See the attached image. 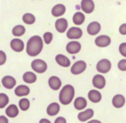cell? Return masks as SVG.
Returning <instances> with one entry per match:
<instances>
[{"mask_svg": "<svg viewBox=\"0 0 126 123\" xmlns=\"http://www.w3.org/2000/svg\"><path fill=\"white\" fill-rule=\"evenodd\" d=\"M2 84L5 88L8 89H12L16 84V81L13 77L6 75L2 79Z\"/></svg>", "mask_w": 126, "mask_h": 123, "instance_id": "13", "label": "cell"}, {"mask_svg": "<svg viewBox=\"0 0 126 123\" xmlns=\"http://www.w3.org/2000/svg\"><path fill=\"white\" fill-rule=\"evenodd\" d=\"M43 47L42 38L38 35L32 36L27 43L26 52L30 56H36L42 52Z\"/></svg>", "mask_w": 126, "mask_h": 123, "instance_id": "1", "label": "cell"}, {"mask_svg": "<svg viewBox=\"0 0 126 123\" xmlns=\"http://www.w3.org/2000/svg\"><path fill=\"white\" fill-rule=\"evenodd\" d=\"M23 80L26 83H33L37 80V75L32 72H27L23 75Z\"/></svg>", "mask_w": 126, "mask_h": 123, "instance_id": "25", "label": "cell"}, {"mask_svg": "<svg viewBox=\"0 0 126 123\" xmlns=\"http://www.w3.org/2000/svg\"><path fill=\"white\" fill-rule=\"evenodd\" d=\"M6 114L9 118H15L19 114V109L15 105H11L6 109Z\"/></svg>", "mask_w": 126, "mask_h": 123, "instance_id": "24", "label": "cell"}, {"mask_svg": "<svg viewBox=\"0 0 126 123\" xmlns=\"http://www.w3.org/2000/svg\"><path fill=\"white\" fill-rule=\"evenodd\" d=\"M118 68L122 71L126 70V59H122L118 63Z\"/></svg>", "mask_w": 126, "mask_h": 123, "instance_id": "32", "label": "cell"}, {"mask_svg": "<svg viewBox=\"0 0 126 123\" xmlns=\"http://www.w3.org/2000/svg\"><path fill=\"white\" fill-rule=\"evenodd\" d=\"M32 69L38 73H43L47 70V64L42 59H35L31 64Z\"/></svg>", "mask_w": 126, "mask_h": 123, "instance_id": "3", "label": "cell"}, {"mask_svg": "<svg viewBox=\"0 0 126 123\" xmlns=\"http://www.w3.org/2000/svg\"><path fill=\"white\" fill-rule=\"evenodd\" d=\"M111 68V63L108 59H103L98 61L96 64V69L101 73H107Z\"/></svg>", "mask_w": 126, "mask_h": 123, "instance_id": "4", "label": "cell"}, {"mask_svg": "<svg viewBox=\"0 0 126 123\" xmlns=\"http://www.w3.org/2000/svg\"><path fill=\"white\" fill-rule=\"evenodd\" d=\"M119 52L123 56L126 57V43H122L119 46Z\"/></svg>", "mask_w": 126, "mask_h": 123, "instance_id": "33", "label": "cell"}, {"mask_svg": "<svg viewBox=\"0 0 126 123\" xmlns=\"http://www.w3.org/2000/svg\"><path fill=\"white\" fill-rule=\"evenodd\" d=\"M125 98L122 95H116L113 97L112 100V105L117 108H120L123 106L125 104Z\"/></svg>", "mask_w": 126, "mask_h": 123, "instance_id": "20", "label": "cell"}, {"mask_svg": "<svg viewBox=\"0 0 126 123\" xmlns=\"http://www.w3.org/2000/svg\"><path fill=\"white\" fill-rule=\"evenodd\" d=\"M72 20H73L74 23L76 25H81V24H83L85 20L84 14L81 12H77L74 15Z\"/></svg>", "mask_w": 126, "mask_h": 123, "instance_id": "26", "label": "cell"}, {"mask_svg": "<svg viewBox=\"0 0 126 123\" xmlns=\"http://www.w3.org/2000/svg\"><path fill=\"white\" fill-rule=\"evenodd\" d=\"M81 7L83 12L90 14L94 10V4L92 0H83L81 2Z\"/></svg>", "mask_w": 126, "mask_h": 123, "instance_id": "11", "label": "cell"}, {"mask_svg": "<svg viewBox=\"0 0 126 123\" xmlns=\"http://www.w3.org/2000/svg\"><path fill=\"white\" fill-rule=\"evenodd\" d=\"M92 83L94 87L99 89H102L106 85V80L103 75L97 74L93 77Z\"/></svg>", "mask_w": 126, "mask_h": 123, "instance_id": "6", "label": "cell"}, {"mask_svg": "<svg viewBox=\"0 0 126 123\" xmlns=\"http://www.w3.org/2000/svg\"><path fill=\"white\" fill-rule=\"evenodd\" d=\"M53 34L51 32H46L43 35V38L44 41L47 44H49L53 40Z\"/></svg>", "mask_w": 126, "mask_h": 123, "instance_id": "31", "label": "cell"}, {"mask_svg": "<svg viewBox=\"0 0 126 123\" xmlns=\"http://www.w3.org/2000/svg\"><path fill=\"white\" fill-rule=\"evenodd\" d=\"M19 105L22 111H27L30 107V102L27 98H22L19 102Z\"/></svg>", "mask_w": 126, "mask_h": 123, "instance_id": "29", "label": "cell"}, {"mask_svg": "<svg viewBox=\"0 0 126 123\" xmlns=\"http://www.w3.org/2000/svg\"><path fill=\"white\" fill-rule=\"evenodd\" d=\"M56 61L59 65L63 67H69L71 65V61L68 58L63 54H58L56 56Z\"/></svg>", "mask_w": 126, "mask_h": 123, "instance_id": "18", "label": "cell"}, {"mask_svg": "<svg viewBox=\"0 0 126 123\" xmlns=\"http://www.w3.org/2000/svg\"><path fill=\"white\" fill-rule=\"evenodd\" d=\"M66 12V7L62 4H58L53 7L51 13L54 17H59L63 16Z\"/></svg>", "mask_w": 126, "mask_h": 123, "instance_id": "17", "label": "cell"}, {"mask_svg": "<svg viewBox=\"0 0 126 123\" xmlns=\"http://www.w3.org/2000/svg\"><path fill=\"white\" fill-rule=\"evenodd\" d=\"M75 91L73 86L71 85H66L64 86L59 93V101L63 105H67L73 100L74 97Z\"/></svg>", "mask_w": 126, "mask_h": 123, "instance_id": "2", "label": "cell"}, {"mask_svg": "<svg viewBox=\"0 0 126 123\" xmlns=\"http://www.w3.org/2000/svg\"><path fill=\"white\" fill-rule=\"evenodd\" d=\"M54 123H67L66 120L63 117H58L56 119Z\"/></svg>", "mask_w": 126, "mask_h": 123, "instance_id": "36", "label": "cell"}, {"mask_svg": "<svg viewBox=\"0 0 126 123\" xmlns=\"http://www.w3.org/2000/svg\"><path fill=\"white\" fill-rule=\"evenodd\" d=\"M119 32L122 35H126V24H124L119 27Z\"/></svg>", "mask_w": 126, "mask_h": 123, "instance_id": "35", "label": "cell"}, {"mask_svg": "<svg viewBox=\"0 0 126 123\" xmlns=\"http://www.w3.org/2000/svg\"><path fill=\"white\" fill-rule=\"evenodd\" d=\"M111 38L107 35H100L95 39V44L99 47H108L111 43Z\"/></svg>", "mask_w": 126, "mask_h": 123, "instance_id": "8", "label": "cell"}, {"mask_svg": "<svg viewBox=\"0 0 126 123\" xmlns=\"http://www.w3.org/2000/svg\"><path fill=\"white\" fill-rule=\"evenodd\" d=\"M82 29L79 27H71L67 32V36L69 39H78L82 36Z\"/></svg>", "mask_w": 126, "mask_h": 123, "instance_id": "7", "label": "cell"}, {"mask_svg": "<svg viewBox=\"0 0 126 123\" xmlns=\"http://www.w3.org/2000/svg\"><path fill=\"white\" fill-rule=\"evenodd\" d=\"M80 43L76 41L70 42L66 46V50L70 54H76L80 52Z\"/></svg>", "mask_w": 126, "mask_h": 123, "instance_id": "9", "label": "cell"}, {"mask_svg": "<svg viewBox=\"0 0 126 123\" xmlns=\"http://www.w3.org/2000/svg\"><path fill=\"white\" fill-rule=\"evenodd\" d=\"M39 123H51L50 122V121H49L48 119H45V118H43V119H42L40 121Z\"/></svg>", "mask_w": 126, "mask_h": 123, "instance_id": "38", "label": "cell"}, {"mask_svg": "<svg viewBox=\"0 0 126 123\" xmlns=\"http://www.w3.org/2000/svg\"><path fill=\"white\" fill-rule=\"evenodd\" d=\"M11 47L16 52H22L24 49V43L19 38H14L11 42Z\"/></svg>", "mask_w": 126, "mask_h": 123, "instance_id": "12", "label": "cell"}, {"mask_svg": "<svg viewBox=\"0 0 126 123\" xmlns=\"http://www.w3.org/2000/svg\"><path fill=\"white\" fill-rule=\"evenodd\" d=\"M55 27L58 32L64 33L68 27V22L64 18L58 19L55 22Z\"/></svg>", "mask_w": 126, "mask_h": 123, "instance_id": "10", "label": "cell"}, {"mask_svg": "<svg viewBox=\"0 0 126 123\" xmlns=\"http://www.w3.org/2000/svg\"><path fill=\"white\" fill-rule=\"evenodd\" d=\"M0 123H9V121L4 116H0Z\"/></svg>", "mask_w": 126, "mask_h": 123, "instance_id": "37", "label": "cell"}, {"mask_svg": "<svg viewBox=\"0 0 126 123\" xmlns=\"http://www.w3.org/2000/svg\"><path fill=\"white\" fill-rule=\"evenodd\" d=\"M14 93L18 97L27 96L30 93V88L27 86L21 85V86H19L16 88Z\"/></svg>", "mask_w": 126, "mask_h": 123, "instance_id": "19", "label": "cell"}, {"mask_svg": "<svg viewBox=\"0 0 126 123\" xmlns=\"http://www.w3.org/2000/svg\"><path fill=\"white\" fill-rule=\"evenodd\" d=\"M94 111L92 109H87L83 112H80L78 114V119L82 122H85L88 120L93 116Z\"/></svg>", "mask_w": 126, "mask_h": 123, "instance_id": "15", "label": "cell"}, {"mask_svg": "<svg viewBox=\"0 0 126 123\" xmlns=\"http://www.w3.org/2000/svg\"><path fill=\"white\" fill-rule=\"evenodd\" d=\"M61 81L60 79L56 76H52L48 80L49 87L54 90H58L61 86Z\"/></svg>", "mask_w": 126, "mask_h": 123, "instance_id": "16", "label": "cell"}, {"mask_svg": "<svg viewBox=\"0 0 126 123\" xmlns=\"http://www.w3.org/2000/svg\"><path fill=\"white\" fill-rule=\"evenodd\" d=\"M87 123H102L101 121L98 120H96V119H93V120L90 121L89 122H88Z\"/></svg>", "mask_w": 126, "mask_h": 123, "instance_id": "39", "label": "cell"}, {"mask_svg": "<svg viewBox=\"0 0 126 123\" xmlns=\"http://www.w3.org/2000/svg\"><path fill=\"white\" fill-rule=\"evenodd\" d=\"M101 25L98 22H92L87 27V32L91 35H95L100 32Z\"/></svg>", "mask_w": 126, "mask_h": 123, "instance_id": "14", "label": "cell"}, {"mask_svg": "<svg viewBox=\"0 0 126 123\" xmlns=\"http://www.w3.org/2000/svg\"><path fill=\"white\" fill-rule=\"evenodd\" d=\"M74 107L77 110H82L84 109L87 105V102L85 98L83 97H77L74 101Z\"/></svg>", "mask_w": 126, "mask_h": 123, "instance_id": "23", "label": "cell"}, {"mask_svg": "<svg viewBox=\"0 0 126 123\" xmlns=\"http://www.w3.org/2000/svg\"><path fill=\"white\" fill-rule=\"evenodd\" d=\"M9 103V98L5 93H0V108H4Z\"/></svg>", "mask_w": 126, "mask_h": 123, "instance_id": "30", "label": "cell"}, {"mask_svg": "<svg viewBox=\"0 0 126 123\" xmlns=\"http://www.w3.org/2000/svg\"><path fill=\"white\" fill-rule=\"evenodd\" d=\"M6 61V55L3 51L0 50V66L3 65Z\"/></svg>", "mask_w": 126, "mask_h": 123, "instance_id": "34", "label": "cell"}, {"mask_svg": "<svg viewBox=\"0 0 126 123\" xmlns=\"http://www.w3.org/2000/svg\"><path fill=\"white\" fill-rule=\"evenodd\" d=\"M22 20L25 24H32L35 21V18L33 14H30V13H26L23 16Z\"/></svg>", "mask_w": 126, "mask_h": 123, "instance_id": "28", "label": "cell"}, {"mask_svg": "<svg viewBox=\"0 0 126 123\" xmlns=\"http://www.w3.org/2000/svg\"><path fill=\"white\" fill-rule=\"evenodd\" d=\"M25 32V29L23 25H19L14 27L13 29V34L16 36H20L24 34Z\"/></svg>", "mask_w": 126, "mask_h": 123, "instance_id": "27", "label": "cell"}, {"mask_svg": "<svg viewBox=\"0 0 126 123\" xmlns=\"http://www.w3.org/2000/svg\"><path fill=\"white\" fill-rule=\"evenodd\" d=\"M87 68V64L83 61L76 62L71 69V72L74 75H77L83 72Z\"/></svg>", "mask_w": 126, "mask_h": 123, "instance_id": "5", "label": "cell"}, {"mask_svg": "<svg viewBox=\"0 0 126 123\" xmlns=\"http://www.w3.org/2000/svg\"><path fill=\"white\" fill-rule=\"evenodd\" d=\"M60 109V106L57 103H52L47 108V114L51 116H53L58 114Z\"/></svg>", "mask_w": 126, "mask_h": 123, "instance_id": "22", "label": "cell"}, {"mask_svg": "<svg viewBox=\"0 0 126 123\" xmlns=\"http://www.w3.org/2000/svg\"><path fill=\"white\" fill-rule=\"evenodd\" d=\"M88 97L91 102L98 103L101 100V94L96 90H92L88 92Z\"/></svg>", "mask_w": 126, "mask_h": 123, "instance_id": "21", "label": "cell"}]
</instances>
